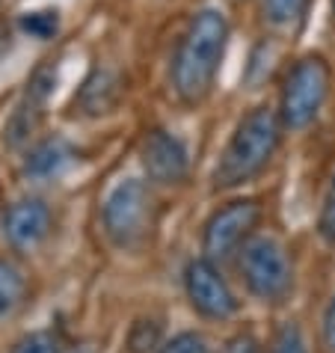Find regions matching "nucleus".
<instances>
[{"instance_id":"13","label":"nucleus","mask_w":335,"mask_h":353,"mask_svg":"<svg viewBox=\"0 0 335 353\" xmlns=\"http://www.w3.org/2000/svg\"><path fill=\"white\" fill-rule=\"evenodd\" d=\"M312 0H261V15L273 30L294 33L300 30L309 18Z\"/></svg>"},{"instance_id":"9","label":"nucleus","mask_w":335,"mask_h":353,"mask_svg":"<svg viewBox=\"0 0 335 353\" xmlns=\"http://www.w3.org/2000/svg\"><path fill=\"white\" fill-rule=\"evenodd\" d=\"M140 158L145 166V175L157 184H181L190 170L187 145L166 128H154L145 134Z\"/></svg>"},{"instance_id":"24","label":"nucleus","mask_w":335,"mask_h":353,"mask_svg":"<svg viewBox=\"0 0 335 353\" xmlns=\"http://www.w3.org/2000/svg\"><path fill=\"white\" fill-rule=\"evenodd\" d=\"M72 353H95V350H92V347H90V345H81V347H74V350H72Z\"/></svg>"},{"instance_id":"21","label":"nucleus","mask_w":335,"mask_h":353,"mask_svg":"<svg viewBox=\"0 0 335 353\" xmlns=\"http://www.w3.org/2000/svg\"><path fill=\"white\" fill-rule=\"evenodd\" d=\"M223 353H261V345L250 332H238L223 345Z\"/></svg>"},{"instance_id":"6","label":"nucleus","mask_w":335,"mask_h":353,"mask_svg":"<svg viewBox=\"0 0 335 353\" xmlns=\"http://www.w3.org/2000/svg\"><path fill=\"white\" fill-rule=\"evenodd\" d=\"M261 220V205L255 199H234L225 208L214 211V217L205 223L202 250L211 261L232 256L243 241L252 234V229Z\"/></svg>"},{"instance_id":"2","label":"nucleus","mask_w":335,"mask_h":353,"mask_svg":"<svg viewBox=\"0 0 335 353\" xmlns=\"http://www.w3.org/2000/svg\"><path fill=\"white\" fill-rule=\"evenodd\" d=\"M282 116L270 107H255L238 122L214 170V188H241L267 170L282 143Z\"/></svg>"},{"instance_id":"1","label":"nucleus","mask_w":335,"mask_h":353,"mask_svg":"<svg viewBox=\"0 0 335 353\" xmlns=\"http://www.w3.org/2000/svg\"><path fill=\"white\" fill-rule=\"evenodd\" d=\"M229 21L220 9H199L175 45L172 54V90L184 104H199L214 90L229 48Z\"/></svg>"},{"instance_id":"22","label":"nucleus","mask_w":335,"mask_h":353,"mask_svg":"<svg viewBox=\"0 0 335 353\" xmlns=\"http://www.w3.org/2000/svg\"><path fill=\"white\" fill-rule=\"evenodd\" d=\"M323 345L329 353H335V297L329 300L327 312H323Z\"/></svg>"},{"instance_id":"10","label":"nucleus","mask_w":335,"mask_h":353,"mask_svg":"<svg viewBox=\"0 0 335 353\" xmlns=\"http://www.w3.org/2000/svg\"><path fill=\"white\" fill-rule=\"evenodd\" d=\"M6 241L18 250L39 247L51 234V208L42 199H21L6 211L3 217Z\"/></svg>"},{"instance_id":"25","label":"nucleus","mask_w":335,"mask_h":353,"mask_svg":"<svg viewBox=\"0 0 335 353\" xmlns=\"http://www.w3.org/2000/svg\"><path fill=\"white\" fill-rule=\"evenodd\" d=\"M332 6H335V0H332Z\"/></svg>"},{"instance_id":"16","label":"nucleus","mask_w":335,"mask_h":353,"mask_svg":"<svg viewBox=\"0 0 335 353\" xmlns=\"http://www.w3.org/2000/svg\"><path fill=\"white\" fill-rule=\"evenodd\" d=\"M128 350L131 353H152L161 350V323L152 318H140L128 330Z\"/></svg>"},{"instance_id":"4","label":"nucleus","mask_w":335,"mask_h":353,"mask_svg":"<svg viewBox=\"0 0 335 353\" xmlns=\"http://www.w3.org/2000/svg\"><path fill=\"white\" fill-rule=\"evenodd\" d=\"M152 193L140 179H125L107 193L101 223L119 250H131L145 241L152 229Z\"/></svg>"},{"instance_id":"17","label":"nucleus","mask_w":335,"mask_h":353,"mask_svg":"<svg viewBox=\"0 0 335 353\" xmlns=\"http://www.w3.org/2000/svg\"><path fill=\"white\" fill-rule=\"evenodd\" d=\"M157 353H211V347L199 332H179L170 341H163Z\"/></svg>"},{"instance_id":"19","label":"nucleus","mask_w":335,"mask_h":353,"mask_svg":"<svg viewBox=\"0 0 335 353\" xmlns=\"http://www.w3.org/2000/svg\"><path fill=\"white\" fill-rule=\"evenodd\" d=\"M318 229H321V234L329 243H335V175H332V181H329L327 196H323V208H321Z\"/></svg>"},{"instance_id":"12","label":"nucleus","mask_w":335,"mask_h":353,"mask_svg":"<svg viewBox=\"0 0 335 353\" xmlns=\"http://www.w3.org/2000/svg\"><path fill=\"white\" fill-rule=\"evenodd\" d=\"M74 152L63 137H45L30 145L24 158V175L27 179H36V181H48V179H57V175L65 172V166L72 163Z\"/></svg>"},{"instance_id":"23","label":"nucleus","mask_w":335,"mask_h":353,"mask_svg":"<svg viewBox=\"0 0 335 353\" xmlns=\"http://www.w3.org/2000/svg\"><path fill=\"white\" fill-rule=\"evenodd\" d=\"M15 30H18V27H12V24H0V63H3V57L12 51Z\"/></svg>"},{"instance_id":"8","label":"nucleus","mask_w":335,"mask_h":353,"mask_svg":"<svg viewBox=\"0 0 335 353\" xmlns=\"http://www.w3.org/2000/svg\"><path fill=\"white\" fill-rule=\"evenodd\" d=\"M184 288L190 306L205 318L223 321L238 312V300L229 288V282L220 276L216 264L211 259H196L184 270Z\"/></svg>"},{"instance_id":"3","label":"nucleus","mask_w":335,"mask_h":353,"mask_svg":"<svg viewBox=\"0 0 335 353\" xmlns=\"http://www.w3.org/2000/svg\"><path fill=\"white\" fill-rule=\"evenodd\" d=\"M329 86H332V72L321 54H305L303 60L294 63L282 83V98H279V116L285 128L291 131L309 128L323 110V104H327Z\"/></svg>"},{"instance_id":"14","label":"nucleus","mask_w":335,"mask_h":353,"mask_svg":"<svg viewBox=\"0 0 335 353\" xmlns=\"http://www.w3.org/2000/svg\"><path fill=\"white\" fill-rule=\"evenodd\" d=\"M63 15L57 6H42V9H27V12L18 15V33H24L27 39H36V42H51V39L60 33Z\"/></svg>"},{"instance_id":"20","label":"nucleus","mask_w":335,"mask_h":353,"mask_svg":"<svg viewBox=\"0 0 335 353\" xmlns=\"http://www.w3.org/2000/svg\"><path fill=\"white\" fill-rule=\"evenodd\" d=\"M270 353H309V350H305V341L300 336V330L294 327V323H288V327L279 330V336H276Z\"/></svg>"},{"instance_id":"5","label":"nucleus","mask_w":335,"mask_h":353,"mask_svg":"<svg viewBox=\"0 0 335 353\" xmlns=\"http://www.w3.org/2000/svg\"><path fill=\"white\" fill-rule=\"evenodd\" d=\"M241 273L255 297L279 300L291 288V261L279 241L250 238L241 250Z\"/></svg>"},{"instance_id":"18","label":"nucleus","mask_w":335,"mask_h":353,"mask_svg":"<svg viewBox=\"0 0 335 353\" xmlns=\"http://www.w3.org/2000/svg\"><path fill=\"white\" fill-rule=\"evenodd\" d=\"M9 353H60V347H57L54 336H48V332H30V336L18 339Z\"/></svg>"},{"instance_id":"11","label":"nucleus","mask_w":335,"mask_h":353,"mask_svg":"<svg viewBox=\"0 0 335 353\" xmlns=\"http://www.w3.org/2000/svg\"><path fill=\"white\" fill-rule=\"evenodd\" d=\"M119 95H122V83H119V74L110 72V68H92L90 74L83 77L81 90L74 92L72 98V107L77 116H86V119H98V116L110 113L116 104H119Z\"/></svg>"},{"instance_id":"7","label":"nucleus","mask_w":335,"mask_h":353,"mask_svg":"<svg viewBox=\"0 0 335 353\" xmlns=\"http://www.w3.org/2000/svg\"><path fill=\"white\" fill-rule=\"evenodd\" d=\"M54 90H57V63L48 60L45 65H39L30 74L21 101L15 104L12 116H9V125H6V143L9 145L18 149V145L30 143V137L39 131V125H42L45 107L51 101Z\"/></svg>"},{"instance_id":"15","label":"nucleus","mask_w":335,"mask_h":353,"mask_svg":"<svg viewBox=\"0 0 335 353\" xmlns=\"http://www.w3.org/2000/svg\"><path fill=\"white\" fill-rule=\"evenodd\" d=\"M24 297V276L15 264L0 259V318L9 315Z\"/></svg>"}]
</instances>
